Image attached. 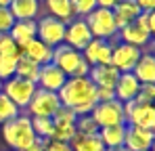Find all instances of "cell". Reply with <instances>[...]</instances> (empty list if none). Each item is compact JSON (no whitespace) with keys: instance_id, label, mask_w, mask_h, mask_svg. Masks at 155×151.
<instances>
[{"instance_id":"cell-1","label":"cell","mask_w":155,"mask_h":151,"mask_svg":"<svg viewBox=\"0 0 155 151\" xmlns=\"http://www.w3.org/2000/svg\"><path fill=\"white\" fill-rule=\"evenodd\" d=\"M63 107H69L76 116H88L97 105V86L88 76L67 78L61 90L57 92Z\"/></svg>"},{"instance_id":"cell-2","label":"cell","mask_w":155,"mask_h":151,"mask_svg":"<svg viewBox=\"0 0 155 151\" xmlns=\"http://www.w3.org/2000/svg\"><path fill=\"white\" fill-rule=\"evenodd\" d=\"M36 139H38V136L34 134L29 116L19 113L17 118H13V120H8V122L2 124V141H4L13 151L27 149Z\"/></svg>"},{"instance_id":"cell-3","label":"cell","mask_w":155,"mask_h":151,"mask_svg":"<svg viewBox=\"0 0 155 151\" xmlns=\"http://www.w3.org/2000/svg\"><path fill=\"white\" fill-rule=\"evenodd\" d=\"M52 65H57L67 78H84L90 72V65L84 61L82 52L67 44H59L52 49Z\"/></svg>"},{"instance_id":"cell-4","label":"cell","mask_w":155,"mask_h":151,"mask_svg":"<svg viewBox=\"0 0 155 151\" xmlns=\"http://www.w3.org/2000/svg\"><path fill=\"white\" fill-rule=\"evenodd\" d=\"M84 21L88 25L92 38H99V40H107V42H113L117 38V25L113 19V13L109 8H94L90 15L84 17Z\"/></svg>"},{"instance_id":"cell-5","label":"cell","mask_w":155,"mask_h":151,"mask_svg":"<svg viewBox=\"0 0 155 151\" xmlns=\"http://www.w3.org/2000/svg\"><path fill=\"white\" fill-rule=\"evenodd\" d=\"M61 107V101L57 92L51 90H42V88H36L31 101L27 103V116L29 118H52Z\"/></svg>"},{"instance_id":"cell-6","label":"cell","mask_w":155,"mask_h":151,"mask_svg":"<svg viewBox=\"0 0 155 151\" xmlns=\"http://www.w3.org/2000/svg\"><path fill=\"white\" fill-rule=\"evenodd\" d=\"M90 118L97 122L99 128L105 126H115V124H126V116H124V103L120 101H101L92 107Z\"/></svg>"},{"instance_id":"cell-7","label":"cell","mask_w":155,"mask_h":151,"mask_svg":"<svg viewBox=\"0 0 155 151\" xmlns=\"http://www.w3.org/2000/svg\"><path fill=\"white\" fill-rule=\"evenodd\" d=\"M124 116H126V124L128 126L155 130V107H153V103L128 101V103H124Z\"/></svg>"},{"instance_id":"cell-8","label":"cell","mask_w":155,"mask_h":151,"mask_svg":"<svg viewBox=\"0 0 155 151\" xmlns=\"http://www.w3.org/2000/svg\"><path fill=\"white\" fill-rule=\"evenodd\" d=\"M65 25L63 21H59V19H54V17H40L38 21H36V38L38 40H42L46 46H59V44H63V38H65Z\"/></svg>"},{"instance_id":"cell-9","label":"cell","mask_w":155,"mask_h":151,"mask_svg":"<svg viewBox=\"0 0 155 151\" xmlns=\"http://www.w3.org/2000/svg\"><path fill=\"white\" fill-rule=\"evenodd\" d=\"M76 120L78 116L69 107H59V111L52 116V141H61V143H69L76 134Z\"/></svg>"},{"instance_id":"cell-10","label":"cell","mask_w":155,"mask_h":151,"mask_svg":"<svg viewBox=\"0 0 155 151\" xmlns=\"http://www.w3.org/2000/svg\"><path fill=\"white\" fill-rule=\"evenodd\" d=\"M36 84L34 82H27V80H21V78H8L6 82H2V92L13 101L19 109H25L27 103L31 101L34 92H36Z\"/></svg>"},{"instance_id":"cell-11","label":"cell","mask_w":155,"mask_h":151,"mask_svg":"<svg viewBox=\"0 0 155 151\" xmlns=\"http://www.w3.org/2000/svg\"><path fill=\"white\" fill-rule=\"evenodd\" d=\"M143 50L126 44V42H113V50H111V65L120 72V74H128L134 69L136 61L140 59Z\"/></svg>"},{"instance_id":"cell-12","label":"cell","mask_w":155,"mask_h":151,"mask_svg":"<svg viewBox=\"0 0 155 151\" xmlns=\"http://www.w3.org/2000/svg\"><path fill=\"white\" fill-rule=\"evenodd\" d=\"M111 50H113V42L92 38L86 44V49L82 50V57L90 67H94V65H111Z\"/></svg>"},{"instance_id":"cell-13","label":"cell","mask_w":155,"mask_h":151,"mask_svg":"<svg viewBox=\"0 0 155 151\" xmlns=\"http://www.w3.org/2000/svg\"><path fill=\"white\" fill-rule=\"evenodd\" d=\"M90 40H92V34H90L88 25H86V21H84L82 17H80V19H71L69 23L65 25L63 44H67V46H71V49H76V50L82 52Z\"/></svg>"},{"instance_id":"cell-14","label":"cell","mask_w":155,"mask_h":151,"mask_svg":"<svg viewBox=\"0 0 155 151\" xmlns=\"http://www.w3.org/2000/svg\"><path fill=\"white\" fill-rule=\"evenodd\" d=\"M153 141H155V130L136 128V126H128V128H126L124 147H126L128 151H151Z\"/></svg>"},{"instance_id":"cell-15","label":"cell","mask_w":155,"mask_h":151,"mask_svg":"<svg viewBox=\"0 0 155 151\" xmlns=\"http://www.w3.org/2000/svg\"><path fill=\"white\" fill-rule=\"evenodd\" d=\"M65 80H67V76L63 74L57 65L46 63V65H42V67H40V74H38V82H36V86H38V88H42V90L59 92V90H61V86L65 84Z\"/></svg>"},{"instance_id":"cell-16","label":"cell","mask_w":155,"mask_h":151,"mask_svg":"<svg viewBox=\"0 0 155 151\" xmlns=\"http://www.w3.org/2000/svg\"><path fill=\"white\" fill-rule=\"evenodd\" d=\"M21 50V55L29 59V61H34L36 65H46V63H51L52 61V49L51 46H46L42 40H38V38H34V40H29L25 42L23 46H19Z\"/></svg>"},{"instance_id":"cell-17","label":"cell","mask_w":155,"mask_h":151,"mask_svg":"<svg viewBox=\"0 0 155 151\" xmlns=\"http://www.w3.org/2000/svg\"><path fill=\"white\" fill-rule=\"evenodd\" d=\"M117 38H120V42L132 44V46H136V49H140V50L151 44V34H149V32H145V29L136 23V21L124 25V27L117 32Z\"/></svg>"},{"instance_id":"cell-18","label":"cell","mask_w":155,"mask_h":151,"mask_svg":"<svg viewBox=\"0 0 155 151\" xmlns=\"http://www.w3.org/2000/svg\"><path fill=\"white\" fill-rule=\"evenodd\" d=\"M138 88H140V82L134 78L132 72L128 74H120L115 86H113V92H115V101L120 103H128V101H134L136 95H138Z\"/></svg>"},{"instance_id":"cell-19","label":"cell","mask_w":155,"mask_h":151,"mask_svg":"<svg viewBox=\"0 0 155 151\" xmlns=\"http://www.w3.org/2000/svg\"><path fill=\"white\" fill-rule=\"evenodd\" d=\"M111 13H113V19H115L117 29H122L124 25L136 21V17L140 15V8H138L136 0H120V2L111 8Z\"/></svg>"},{"instance_id":"cell-20","label":"cell","mask_w":155,"mask_h":151,"mask_svg":"<svg viewBox=\"0 0 155 151\" xmlns=\"http://www.w3.org/2000/svg\"><path fill=\"white\" fill-rule=\"evenodd\" d=\"M88 78L92 80V84L97 88H113L120 78V72L113 65H94V67H90Z\"/></svg>"},{"instance_id":"cell-21","label":"cell","mask_w":155,"mask_h":151,"mask_svg":"<svg viewBox=\"0 0 155 151\" xmlns=\"http://www.w3.org/2000/svg\"><path fill=\"white\" fill-rule=\"evenodd\" d=\"M8 11L15 17V21L38 19V15H40V0H11Z\"/></svg>"},{"instance_id":"cell-22","label":"cell","mask_w":155,"mask_h":151,"mask_svg":"<svg viewBox=\"0 0 155 151\" xmlns=\"http://www.w3.org/2000/svg\"><path fill=\"white\" fill-rule=\"evenodd\" d=\"M132 74L140 84H153L155 82V57L151 52H143L140 59L136 61Z\"/></svg>"},{"instance_id":"cell-23","label":"cell","mask_w":155,"mask_h":151,"mask_svg":"<svg viewBox=\"0 0 155 151\" xmlns=\"http://www.w3.org/2000/svg\"><path fill=\"white\" fill-rule=\"evenodd\" d=\"M126 124H115V126H105L99 128V139L105 145V149H111V147H122L124 145V139H126Z\"/></svg>"},{"instance_id":"cell-24","label":"cell","mask_w":155,"mask_h":151,"mask_svg":"<svg viewBox=\"0 0 155 151\" xmlns=\"http://www.w3.org/2000/svg\"><path fill=\"white\" fill-rule=\"evenodd\" d=\"M44 6H46L48 17H54L63 23H69L71 19H76L71 0H44Z\"/></svg>"},{"instance_id":"cell-25","label":"cell","mask_w":155,"mask_h":151,"mask_svg":"<svg viewBox=\"0 0 155 151\" xmlns=\"http://www.w3.org/2000/svg\"><path fill=\"white\" fill-rule=\"evenodd\" d=\"M8 36L17 42V46H23L25 42L36 38V19H27V21H15L13 27L8 29Z\"/></svg>"},{"instance_id":"cell-26","label":"cell","mask_w":155,"mask_h":151,"mask_svg":"<svg viewBox=\"0 0 155 151\" xmlns=\"http://www.w3.org/2000/svg\"><path fill=\"white\" fill-rule=\"evenodd\" d=\"M71 151H105V145L99 139V132L97 134H82L76 132L74 139L69 141Z\"/></svg>"},{"instance_id":"cell-27","label":"cell","mask_w":155,"mask_h":151,"mask_svg":"<svg viewBox=\"0 0 155 151\" xmlns=\"http://www.w3.org/2000/svg\"><path fill=\"white\" fill-rule=\"evenodd\" d=\"M38 74H40V65H36L34 61L25 59L23 55L17 59V67H15V78H21L27 82H38Z\"/></svg>"},{"instance_id":"cell-28","label":"cell","mask_w":155,"mask_h":151,"mask_svg":"<svg viewBox=\"0 0 155 151\" xmlns=\"http://www.w3.org/2000/svg\"><path fill=\"white\" fill-rule=\"evenodd\" d=\"M19 113H21V109H19L13 101L8 99L4 92H0V124H4V122H8V120L17 118Z\"/></svg>"},{"instance_id":"cell-29","label":"cell","mask_w":155,"mask_h":151,"mask_svg":"<svg viewBox=\"0 0 155 151\" xmlns=\"http://www.w3.org/2000/svg\"><path fill=\"white\" fill-rule=\"evenodd\" d=\"M31 120V128L34 134L42 141H48L52 134V118H29Z\"/></svg>"},{"instance_id":"cell-30","label":"cell","mask_w":155,"mask_h":151,"mask_svg":"<svg viewBox=\"0 0 155 151\" xmlns=\"http://www.w3.org/2000/svg\"><path fill=\"white\" fill-rule=\"evenodd\" d=\"M17 59H19V57H8V55H0V80H2V82H6L8 78H13V76H15Z\"/></svg>"},{"instance_id":"cell-31","label":"cell","mask_w":155,"mask_h":151,"mask_svg":"<svg viewBox=\"0 0 155 151\" xmlns=\"http://www.w3.org/2000/svg\"><path fill=\"white\" fill-rule=\"evenodd\" d=\"M76 132H82V134H97V132H99V126L90 118V113H88V116H78Z\"/></svg>"},{"instance_id":"cell-32","label":"cell","mask_w":155,"mask_h":151,"mask_svg":"<svg viewBox=\"0 0 155 151\" xmlns=\"http://www.w3.org/2000/svg\"><path fill=\"white\" fill-rule=\"evenodd\" d=\"M0 55L21 57V50H19V46H17V42H15L8 34H0Z\"/></svg>"},{"instance_id":"cell-33","label":"cell","mask_w":155,"mask_h":151,"mask_svg":"<svg viewBox=\"0 0 155 151\" xmlns=\"http://www.w3.org/2000/svg\"><path fill=\"white\" fill-rule=\"evenodd\" d=\"M71 6H74V13L76 17H86L90 15L94 8H97V0H71Z\"/></svg>"},{"instance_id":"cell-34","label":"cell","mask_w":155,"mask_h":151,"mask_svg":"<svg viewBox=\"0 0 155 151\" xmlns=\"http://www.w3.org/2000/svg\"><path fill=\"white\" fill-rule=\"evenodd\" d=\"M136 23L140 25L145 32H149L153 36L155 32V11H140V15L136 17Z\"/></svg>"},{"instance_id":"cell-35","label":"cell","mask_w":155,"mask_h":151,"mask_svg":"<svg viewBox=\"0 0 155 151\" xmlns=\"http://www.w3.org/2000/svg\"><path fill=\"white\" fill-rule=\"evenodd\" d=\"M136 103H153L155 101V84H140L138 95H136Z\"/></svg>"},{"instance_id":"cell-36","label":"cell","mask_w":155,"mask_h":151,"mask_svg":"<svg viewBox=\"0 0 155 151\" xmlns=\"http://www.w3.org/2000/svg\"><path fill=\"white\" fill-rule=\"evenodd\" d=\"M13 23H15V17L11 15L8 6H0V34H8Z\"/></svg>"},{"instance_id":"cell-37","label":"cell","mask_w":155,"mask_h":151,"mask_svg":"<svg viewBox=\"0 0 155 151\" xmlns=\"http://www.w3.org/2000/svg\"><path fill=\"white\" fill-rule=\"evenodd\" d=\"M42 151H71V145H69V143H61V141L48 139V141H44Z\"/></svg>"},{"instance_id":"cell-38","label":"cell","mask_w":155,"mask_h":151,"mask_svg":"<svg viewBox=\"0 0 155 151\" xmlns=\"http://www.w3.org/2000/svg\"><path fill=\"white\" fill-rule=\"evenodd\" d=\"M113 99H115L113 88H97V103H101V101H113Z\"/></svg>"},{"instance_id":"cell-39","label":"cell","mask_w":155,"mask_h":151,"mask_svg":"<svg viewBox=\"0 0 155 151\" xmlns=\"http://www.w3.org/2000/svg\"><path fill=\"white\" fill-rule=\"evenodd\" d=\"M140 11H155V0H136Z\"/></svg>"},{"instance_id":"cell-40","label":"cell","mask_w":155,"mask_h":151,"mask_svg":"<svg viewBox=\"0 0 155 151\" xmlns=\"http://www.w3.org/2000/svg\"><path fill=\"white\" fill-rule=\"evenodd\" d=\"M117 2H120V0H97V6H99V8H109V11H111Z\"/></svg>"},{"instance_id":"cell-41","label":"cell","mask_w":155,"mask_h":151,"mask_svg":"<svg viewBox=\"0 0 155 151\" xmlns=\"http://www.w3.org/2000/svg\"><path fill=\"white\" fill-rule=\"evenodd\" d=\"M42 147H44V141H42V139H36V141H34L27 149H23V151H42Z\"/></svg>"},{"instance_id":"cell-42","label":"cell","mask_w":155,"mask_h":151,"mask_svg":"<svg viewBox=\"0 0 155 151\" xmlns=\"http://www.w3.org/2000/svg\"><path fill=\"white\" fill-rule=\"evenodd\" d=\"M105 151H128V149L122 145V147H111V149H105Z\"/></svg>"},{"instance_id":"cell-43","label":"cell","mask_w":155,"mask_h":151,"mask_svg":"<svg viewBox=\"0 0 155 151\" xmlns=\"http://www.w3.org/2000/svg\"><path fill=\"white\" fill-rule=\"evenodd\" d=\"M11 4V0H0V6H8Z\"/></svg>"},{"instance_id":"cell-44","label":"cell","mask_w":155,"mask_h":151,"mask_svg":"<svg viewBox=\"0 0 155 151\" xmlns=\"http://www.w3.org/2000/svg\"><path fill=\"white\" fill-rule=\"evenodd\" d=\"M0 92H2V80H0Z\"/></svg>"}]
</instances>
